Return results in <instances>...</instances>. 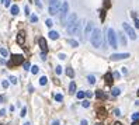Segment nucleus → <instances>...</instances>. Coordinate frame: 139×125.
<instances>
[{
	"label": "nucleus",
	"instance_id": "nucleus-7",
	"mask_svg": "<svg viewBox=\"0 0 139 125\" xmlns=\"http://www.w3.org/2000/svg\"><path fill=\"white\" fill-rule=\"evenodd\" d=\"M76 23H77V14H76V13H70V14L67 15V20H66L67 27H70V25L76 24Z\"/></svg>",
	"mask_w": 139,
	"mask_h": 125
},
{
	"label": "nucleus",
	"instance_id": "nucleus-42",
	"mask_svg": "<svg viewBox=\"0 0 139 125\" xmlns=\"http://www.w3.org/2000/svg\"><path fill=\"white\" fill-rule=\"evenodd\" d=\"M114 115H117V117H119V115H121V111L118 110V108H115V110H114Z\"/></svg>",
	"mask_w": 139,
	"mask_h": 125
},
{
	"label": "nucleus",
	"instance_id": "nucleus-53",
	"mask_svg": "<svg viewBox=\"0 0 139 125\" xmlns=\"http://www.w3.org/2000/svg\"><path fill=\"white\" fill-rule=\"evenodd\" d=\"M51 125H59V121H58V119H56V121H52Z\"/></svg>",
	"mask_w": 139,
	"mask_h": 125
},
{
	"label": "nucleus",
	"instance_id": "nucleus-11",
	"mask_svg": "<svg viewBox=\"0 0 139 125\" xmlns=\"http://www.w3.org/2000/svg\"><path fill=\"white\" fill-rule=\"evenodd\" d=\"M114 77H112V73L111 72H107L106 73V76H104V80H106V84L107 86H112V82H114Z\"/></svg>",
	"mask_w": 139,
	"mask_h": 125
},
{
	"label": "nucleus",
	"instance_id": "nucleus-10",
	"mask_svg": "<svg viewBox=\"0 0 139 125\" xmlns=\"http://www.w3.org/2000/svg\"><path fill=\"white\" fill-rule=\"evenodd\" d=\"M24 42H25V32L24 31H20L17 34V44L18 45H23Z\"/></svg>",
	"mask_w": 139,
	"mask_h": 125
},
{
	"label": "nucleus",
	"instance_id": "nucleus-43",
	"mask_svg": "<svg viewBox=\"0 0 139 125\" xmlns=\"http://www.w3.org/2000/svg\"><path fill=\"white\" fill-rule=\"evenodd\" d=\"M10 2H11V0H3V4L6 7H10Z\"/></svg>",
	"mask_w": 139,
	"mask_h": 125
},
{
	"label": "nucleus",
	"instance_id": "nucleus-46",
	"mask_svg": "<svg viewBox=\"0 0 139 125\" xmlns=\"http://www.w3.org/2000/svg\"><path fill=\"white\" fill-rule=\"evenodd\" d=\"M58 58L63 61V59H66V55H65V53H59V56H58Z\"/></svg>",
	"mask_w": 139,
	"mask_h": 125
},
{
	"label": "nucleus",
	"instance_id": "nucleus-18",
	"mask_svg": "<svg viewBox=\"0 0 139 125\" xmlns=\"http://www.w3.org/2000/svg\"><path fill=\"white\" fill-rule=\"evenodd\" d=\"M49 38H51V40H58V38H59V32H58V31H49Z\"/></svg>",
	"mask_w": 139,
	"mask_h": 125
},
{
	"label": "nucleus",
	"instance_id": "nucleus-61",
	"mask_svg": "<svg viewBox=\"0 0 139 125\" xmlns=\"http://www.w3.org/2000/svg\"><path fill=\"white\" fill-rule=\"evenodd\" d=\"M0 125H3V124H0Z\"/></svg>",
	"mask_w": 139,
	"mask_h": 125
},
{
	"label": "nucleus",
	"instance_id": "nucleus-40",
	"mask_svg": "<svg viewBox=\"0 0 139 125\" xmlns=\"http://www.w3.org/2000/svg\"><path fill=\"white\" fill-rule=\"evenodd\" d=\"M2 86H3L4 88H7L9 87V82H7V80H3V82H2Z\"/></svg>",
	"mask_w": 139,
	"mask_h": 125
},
{
	"label": "nucleus",
	"instance_id": "nucleus-13",
	"mask_svg": "<svg viewBox=\"0 0 139 125\" xmlns=\"http://www.w3.org/2000/svg\"><path fill=\"white\" fill-rule=\"evenodd\" d=\"M118 37H119V42H121L122 46L127 45V37H125L124 32H118Z\"/></svg>",
	"mask_w": 139,
	"mask_h": 125
},
{
	"label": "nucleus",
	"instance_id": "nucleus-36",
	"mask_svg": "<svg viewBox=\"0 0 139 125\" xmlns=\"http://www.w3.org/2000/svg\"><path fill=\"white\" fill-rule=\"evenodd\" d=\"M35 6L38 9H42V3H41V0H35Z\"/></svg>",
	"mask_w": 139,
	"mask_h": 125
},
{
	"label": "nucleus",
	"instance_id": "nucleus-58",
	"mask_svg": "<svg viewBox=\"0 0 139 125\" xmlns=\"http://www.w3.org/2000/svg\"><path fill=\"white\" fill-rule=\"evenodd\" d=\"M96 125H103V124H101V122H97V124Z\"/></svg>",
	"mask_w": 139,
	"mask_h": 125
},
{
	"label": "nucleus",
	"instance_id": "nucleus-20",
	"mask_svg": "<svg viewBox=\"0 0 139 125\" xmlns=\"http://www.w3.org/2000/svg\"><path fill=\"white\" fill-rule=\"evenodd\" d=\"M119 93H121V88H118V87H112V90H111V94L114 96V97L119 96Z\"/></svg>",
	"mask_w": 139,
	"mask_h": 125
},
{
	"label": "nucleus",
	"instance_id": "nucleus-37",
	"mask_svg": "<svg viewBox=\"0 0 139 125\" xmlns=\"http://www.w3.org/2000/svg\"><path fill=\"white\" fill-rule=\"evenodd\" d=\"M55 72H56V75H61L62 73V67L61 66H56V67H55Z\"/></svg>",
	"mask_w": 139,
	"mask_h": 125
},
{
	"label": "nucleus",
	"instance_id": "nucleus-62",
	"mask_svg": "<svg viewBox=\"0 0 139 125\" xmlns=\"http://www.w3.org/2000/svg\"><path fill=\"white\" fill-rule=\"evenodd\" d=\"M30 2H31V0H30Z\"/></svg>",
	"mask_w": 139,
	"mask_h": 125
},
{
	"label": "nucleus",
	"instance_id": "nucleus-1",
	"mask_svg": "<svg viewBox=\"0 0 139 125\" xmlns=\"http://www.w3.org/2000/svg\"><path fill=\"white\" fill-rule=\"evenodd\" d=\"M90 42L94 48H100L103 44V38H101V30L100 28H94L93 32L90 34Z\"/></svg>",
	"mask_w": 139,
	"mask_h": 125
},
{
	"label": "nucleus",
	"instance_id": "nucleus-38",
	"mask_svg": "<svg viewBox=\"0 0 139 125\" xmlns=\"http://www.w3.org/2000/svg\"><path fill=\"white\" fill-rule=\"evenodd\" d=\"M84 96H86V97H87V98H91V97H93L94 94H93V93H91V92H86V93H84Z\"/></svg>",
	"mask_w": 139,
	"mask_h": 125
},
{
	"label": "nucleus",
	"instance_id": "nucleus-52",
	"mask_svg": "<svg viewBox=\"0 0 139 125\" xmlns=\"http://www.w3.org/2000/svg\"><path fill=\"white\" fill-rule=\"evenodd\" d=\"M0 115H6V110H0Z\"/></svg>",
	"mask_w": 139,
	"mask_h": 125
},
{
	"label": "nucleus",
	"instance_id": "nucleus-4",
	"mask_svg": "<svg viewBox=\"0 0 139 125\" xmlns=\"http://www.w3.org/2000/svg\"><path fill=\"white\" fill-rule=\"evenodd\" d=\"M67 11H69V4L67 2H63L59 7V15H61V21L66 23V17H67Z\"/></svg>",
	"mask_w": 139,
	"mask_h": 125
},
{
	"label": "nucleus",
	"instance_id": "nucleus-22",
	"mask_svg": "<svg viewBox=\"0 0 139 125\" xmlns=\"http://www.w3.org/2000/svg\"><path fill=\"white\" fill-rule=\"evenodd\" d=\"M46 83H48V77H46V76H42L41 79H39V84H41V86L46 84Z\"/></svg>",
	"mask_w": 139,
	"mask_h": 125
},
{
	"label": "nucleus",
	"instance_id": "nucleus-56",
	"mask_svg": "<svg viewBox=\"0 0 139 125\" xmlns=\"http://www.w3.org/2000/svg\"><path fill=\"white\" fill-rule=\"evenodd\" d=\"M114 125H122V124H121V122H115Z\"/></svg>",
	"mask_w": 139,
	"mask_h": 125
},
{
	"label": "nucleus",
	"instance_id": "nucleus-3",
	"mask_svg": "<svg viewBox=\"0 0 139 125\" xmlns=\"http://www.w3.org/2000/svg\"><path fill=\"white\" fill-rule=\"evenodd\" d=\"M24 63V56L17 53V55H11V59L9 61V67H14V66H20Z\"/></svg>",
	"mask_w": 139,
	"mask_h": 125
},
{
	"label": "nucleus",
	"instance_id": "nucleus-30",
	"mask_svg": "<svg viewBox=\"0 0 139 125\" xmlns=\"http://www.w3.org/2000/svg\"><path fill=\"white\" fill-rule=\"evenodd\" d=\"M76 97H77L79 100H82V98H84V92H79L77 94H76Z\"/></svg>",
	"mask_w": 139,
	"mask_h": 125
},
{
	"label": "nucleus",
	"instance_id": "nucleus-8",
	"mask_svg": "<svg viewBox=\"0 0 139 125\" xmlns=\"http://www.w3.org/2000/svg\"><path fill=\"white\" fill-rule=\"evenodd\" d=\"M127 58H129V53H112L110 56L111 61H122V59H127Z\"/></svg>",
	"mask_w": 139,
	"mask_h": 125
},
{
	"label": "nucleus",
	"instance_id": "nucleus-32",
	"mask_svg": "<svg viewBox=\"0 0 139 125\" xmlns=\"http://www.w3.org/2000/svg\"><path fill=\"white\" fill-rule=\"evenodd\" d=\"M55 100H56V101H62V100H63V96H62V94H55Z\"/></svg>",
	"mask_w": 139,
	"mask_h": 125
},
{
	"label": "nucleus",
	"instance_id": "nucleus-9",
	"mask_svg": "<svg viewBox=\"0 0 139 125\" xmlns=\"http://www.w3.org/2000/svg\"><path fill=\"white\" fill-rule=\"evenodd\" d=\"M38 45H39V48L42 49V52H48V44H46L45 38H39V40H38Z\"/></svg>",
	"mask_w": 139,
	"mask_h": 125
},
{
	"label": "nucleus",
	"instance_id": "nucleus-57",
	"mask_svg": "<svg viewBox=\"0 0 139 125\" xmlns=\"http://www.w3.org/2000/svg\"><path fill=\"white\" fill-rule=\"evenodd\" d=\"M135 104H136V105H139V100H136V101H135Z\"/></svg>",
	"mask_w": 139,
	"mask_h": 125
},
{
	"label": "nucleus",
	"instance_id": "nucleus-34",
	"mask_svg": "<svg viewBox=\"0 0 139 125\" xmlns=\"http://www.w3.org/2000/svg\"><path fill=\"white\" fill-rule=\"evenodd\" d=\"M106 115V110H104V108H100V110H98V117H104Z\"/></svg>",
	"mask_w": 139,
	"mask_h": 125
},
{
	"label": "nucleus",
	"instance_id": "nucleus-19",
	"mask_svg": "<svg viewBox=\"0 0 139 125\" xmlns=\"http://www.w3.org/2000/svg\"><path fill=\"white\" fill-rule=\"evenodd\" d=\"M75 92H76V83L75 82H70V84H69V93H70V94H75Z\"/></svg>",
	"mask_w": 139,
	"mask_h": 125
},
{
	"label": "nucleus",
	"instance_id": "nucleus-45",
	"mask_svg": "<svg viewBox=\"0 0 139 125\" xmlns=\"http://www.w3.org/2000/svg\"><path fill=\"white\" fill-rule=\"evenodd\" d=\"M23 65H24V69H25V70H28V69H30V63H28V62H24Z\"/></svg>",
	"mask_w": 139,
	"mask_h": 125
},
{
	"label": "nucleus",
	"instance_id": "nucleus-51",
	"mask_svg": "<svg viewBox=\"0 0 139 125\" xmlns=\"http://www.w3.org/2000/svg\"><path fill=\"white\" fill-rule=\"evenodd\" d=\"M122 73H124V75L128 73V69H127V67H122Z\"/></svg>",
	"mask_w": 139,
	"mask_h": 125
},
{
	"label": "nucleus",
	"instance_id": "nucleus-31",
	"mask_svg": "<svg viewBox=\"0 0 139 125\" xmlns=\"http://www.w3.org/2000/svg\"><path fill=\"white\" fill-rule=\"evenodd\" d=\"M45 24H46V27H48V28H51L52 25H54V23H52V20H51V19H48V20L45 21Z\"/></svg>",
	"mask_w": 139,
	"mask_h": 125
},
{
	"label": "nucleus",
	"instance_id": "nucleus-24",
	"mask_svg": "<svg viewBox=\"0 0 139 125\" xmlns=\"http://www.w3.org/2000/svg\"><path fill=\"white\" fill-rule=\"evenodd\" d=\"M30 21L31 23H38V17L35 14H30Z\"/></svg>",
	"mask_w": 139,
	"mask_h": 125
},
{
	"label": "nucleus",
	"instance_id": "nucleus-2",
	"mask_svg": "<svg viewBox=\"0 0 139 125\" xmlns=\"http://www.w3.org/2000/svg\"><path fill=\"white\" fill-rule=\"evenodd\" d=\"M107 41H108L110 46L112 49H117L118 48V42H117V34L112 28H108L107 30Z\"/></svg>",
	"mask_w": 139,
	"mask_h": 125
},
{
	"label": "nucleus",
	"instance_id": "nucleus-47",
	"mask_svg": "<svg viewBox=\"0 0 139 125\" xmlns=\"http://www.w3.org/2000/svg\"><path fill=\"white\" fill-rule=\"evenodd\" d=\"M41 59H42V61L46 59V52H42V53H41Z\"/></svg>",
	"mask_w": 139,
	"mask_h": 125
},
{
	"label": "nucleus",
	"instance_id": "nucleus-28",
	"mask_svg": "<svg viewBox=\"0 0 139 125\" xmlns=\"http://www.w3.org/2000/svg\"><path fill=\"white\" fill-rule=\"evenodd\" d=\"M100 20H101V21H104V20H106V10H101V11H100Z\"/></svg>",
	"mask_w": 139,
	"mask_h": 125
},
{
	"label": "nucleus",
	"instance_id": "nucleus-59",
	"mask_svg": "<svg viewBox=\"0 0 139 125\" xmlns=\"http://www.w3.org/2000/svg\"><path fill=\"white\" fill-rule=\"evenodd\" d=\"M24 125H31V124H30V122H25V124H24Z\"/></svg>",
	"mask_w": 139,
	"mask_h": 125
},
{
	"label": "nucleus",
	"instance_id": "nucleus-23",
	"mask_svg": "<svg viewBox=\"0 0 139 125\" xmlns=\"http://www.w3.org/2000/svg\"><path fill=\"white\" fill-rule=\"evenodd\" d=\"M38 72H39V67L37 66V65H34V66L31 67V73H32V75H37Z\"/></svg>",
	"mask_w": 139,
	"mask_h": 125
},
{
	"label": "nucleus",
	"instance_id": "nucleus-12",
	"mask_svg": "<svg viewBox=\"0 0 139 125\" xmlns=\"http://www.w3.org/2000/svg\"><path fill=\"white\" fill-rule=\"evenodd\" d=\"M93 30H94V25H93V23H87V25H86V30H84V37H89L91 32H93Z\"/></svg>",
	"mask_w": 139,
	"mask_h": 125
},
{
	"label": "nucleus",
	"instance_id": "nucleus-29",
	"mask_svg": "<svg viewBox=\"0 0 139 125\" xmlns=\"http://www.w3.org/2000/svg\"><path fill=\"white\" fill-rule=\"evenodd\" d=\"M82 105L84 107V108H89V107H90V101H89V100H84V101H82Z\"/></svg>",
	"mask_w": 139,
	"mask_h": 125
},
{
	"label": "nucleus",
	"instance_id": "nucleus-26",
	"mask_svg": "<svg viewBox=\"0 0 139 125\" xmlns=\"http://www.w3.org/2000/svg\"><path fill=\"white\" fill-rule=\"evenodd\" d=\"M87 80H89V83H90V84H94V83H96V77H94L93 75H90V76L87 77Z\"/></svg>",
	"mask_w": 139,
	"mask_h": 125
},
{
	"label": "nucleus",
	"instance_id": "nucleus-41",
	"mask_svg": "<svg viewBox=\"0 0 139 125\" xmlns=\"http://www.w3.org/2000/svg\"><path fill=\"white\" fill-rule=\"evenodd\" d=\"M119 76H121V75L118 73V72H114V73H112V77H114V79H119Z\"/></svg>",
	"mask_w": 139,
	"mask_h": 125
},
{
	"label": "nucleus",
	"instance_id": "nucleus-48",
	"mask_svg": "<svg viewBox=\"0 0 139 125\" xmlns=\"http://www.w3.org/2000/svg\"><path fill=\"white\" fill-rule=\"evenodd\" d=\"M133 21H135V27L139 28V20L138 19H133Z\"/></svg>",
	"mask_w": 139,
	"mask_h": 125
},
{
	"label": "nucleus",
	"instance_id": "nucleus-44",
	"mask_svg": "<svg viewBox=\"0 0 139 125\" xmlns=\"http://www.w3.org/2000/svg\"><path fill=\"white\" fill-rule=\"evenodd\" d=\"M24 11H25V15H30V9H28V6L24 7Z\"/></svg>",
	"mask_w": 139,
	"mask_h": 125
},
{
	"label": "nucleus",
	"instance_id": "nucleus-49",
	"mask_svg": "<svg viewBox=\"0 0 139 125\" xmlns=\"http://www.w3.org/2000/svg\"><path fill=\"white\" fill-rule=\"evenodd\" d=\"M28 92H30V93H32V92H34V87H32V84H30V86H28Z\"/></svg>",
	"mask_w": 139,
	"mask_h": 125
},
{
	"label": "nucleus",
	"instance_id": "nucleus-15",
	"mask_svg": "<svg viewBox=\"0 0 139 125\" xmlns=\"http://www.w3.org/2000/svg\"><path fill=\"white\" fill-rule=\"evenodd\" d=\"M66 42H67V45L73 46V48H77V46H79V42H77L76 40H72V38H67Z\"/></svg>",
	"mask_w": 139,
	"mask_h": 125
},
{
	"label": "nucleus",
	"instance_id": "nucleus-50",
	"mask_svg": "<svg viewBox=\"0 0 139 125\" xmlns=\"http://www.w3.org/2000/svg\"><path fill=\"white\" fill-rule=\"evenodd\" d=\"M80 125H89V124H87V121H86V119H82V122H80Z\"/></svg>",
	"mask_w": 139,
	"mask_h": 125
},
{
	"label": "nucleus",
	"instance_id": "nucleus-35",
	"mask_svg": "<svg viewBox=\"0 0 139 125\" xmlns=\"http://www.w3.org/2000/svg\"><path fill=\"white\" fill-rule=\"evenodd\" d=\"M132 119H133V121H138V119H139V113H133L132 114Z\"/></svg>",
	"mask_w": 139,
	"mask_h": 125
},
{
	"label": "nucleus",
	"instance_id": "nucleus-33",
	"mask_svg": "<svg viewBox=\"0 0 139 125\" xmlns=\"http://www.w3.org/2000/svg\"><path fill=\"white\" fill-rule=\"evenodd\" d=\"M20 115H21V117H25V115H27V108H25V107H23V108H21V113H20Z\"/></svg>",
	"mask_w": 139,
	"mask_h": 125
},
{
	"label": "nucleus",
	"instance_id": "nucleus-17",
	"mask_svg": "<svg viewBox=\"0 0 139 125\" xmlns=\"http://www.w3.org/2000/svg\"><path fill=\"white\" fill-rule=\"evenodd\" d=\"M18 11H20V9H18L17 4H13V6L10 7V13H11V15H17Z\"/></svg>",
	"mask_w": 139,
	"mask_h": 125
},
{
	"label": "nucleus",
	"instance_id": "nucleus-27",
	"mask_svg": "<svg viewBox=\"0 0 139 125\" xmlns=\"http://www.w3.org/2000/svg\"><path fill=\"white\" fill-rule=\"evenodd\" d=\"M0 53H2V56H4V58H6L7 55H9V52H7V49H6V48H0Z\"/></svg>",
	"mask_w": 139,
	"mask_h": 125
},
{
	"label": "nucleus",
	"instance_id": "nucleus-60",
	"mask_svg": "<svg viewBox=\"0 0 139 125\" xmlns=\"http://www.w3.org/2000/svg\"><path fill=\"white\" fill-rule=\"evenodd\" d=\"M136 94H138V97H139V90H138V93H136Z\"/></svg>",
	"mask_w": 139,
	"mask_h": 125
},
{
	"label": "nucleus",
	"instance_id": "nucleus-21",
	"mask_svg": "<svg viewBox=\"0 0 139 125\" xmlns=\"http://www.w3.org/2000/svg\"><path fill=\"white\" fill-rule=\"evenodd\" d=\"M66 75L70 77V79H73V77H75V72H73L72 67H67V69H66Z\"/></svg>",
	"mask_w": 139,
	"mask_h": 125
},
{
	"label": "nucleus",
	"instance_id": "nucleus-39",
	"mask_svg": "<svg viewBox=\"0 0 139 125\" xmlns=\"http://www.w3.org/2000/svg\"><path fill=\"white\" fill-rule=\"evenodd\" d=\"M10 82H11L13 83V84H15V83H17V77H14V76H11V77H10Z\"/></svg>",
	"mask_w": 139,
	"mask_h": 125
},
{
	"label": "nucleus",
	"instance_id": "nucleus-6",
	"mask_svg": "<svg viewBox=\"0 0 139 125\" xmlns=\"http://www.w3.org/2000/svg\"><path fill=\"white\" fill-rule=\"evenodd\" d=\"M80 28H82V24H80V21H77L76 24L70 25V27H67V34H70V35H76V34L80 32Z\"/></svg>",
	"mask_w": 139,
	"mask_h": 125
},
{
	"label": "nucleus",
	"instance_id": "nucleus-16",
	"mask_svg": "<svg viewBox=\"0 0 139 125\" xmlns=\"http://www.w3.org/2000/svg\"><path fill=\"white\" fill-rule=\"evenodd\" d=\"M49 14L51 15H56L58 13H59V7H55V6H49Z\"/></svg>",
	"mask_w": 139,
	"mask_h": 125
},
{
	"label": "nucleus",
	"instance_id": "nucleus-25",
	"mask_svg": "<svg viewBox=\"0 0 139 125\" xmlns=\"http://www.w3.org/2000/svg\"><path fill=\"white\" fill-rule=\"evenodd\" d=\"M111 7V0H104V10Z\"/></svg>",
	"mask_w": 139,
	"mask_h": 125
},
{
	"label": "nucleus",
	"instance_id": "nucleus-14",
	"mask_svg": "<svg viewBox=\"0 0 139 125\" xmlns=\"http://www.w3.org/2000/svg\"><path fill=\"white\" fill-rule=\"evenodd\" d=\"M96 97L98 98V100H106L107 96H106V93H104V92H101V90H97V92H96Z\"/></svg>",
	"mask_w": 139,
	"mask_h": 125
},
{
	"label": "nucleus",
	"instance_id": "nucleus-55",
	"mask_svg": "<svg viewBox=\"0 0 139 125\" xmlns=\"http://www.w3.org/2000/svg\"><path fill=\"white\" fill-rule=\"evenodd\" d=\"M132 125H139V122H138V121H133V122H132Z\"/></svg>",
	"mask_w": 139,
	"mask_h": 125
},
{
	"label": "nucleus",
	"instance_id": "nucleus-5",
	"mask_svg": "<svg viewBox=\"0 0 139 125\" xmlns=\"http://www.w3.org/2000/svg\"><path fill=\"white\" fill-rule=\"evenodd\" d=\"M122 28H124V31L127 32V35L131 38V40H133V41L136 40V37H138V35H136L135 30H133V28L131 27V25L128 24V23H122Z\"/></svg>",
	"mask_w": 139,
	"mask_h": 125
},
{
	"label": "nucleus",
	"instance_id": "nucleus-54",
	"mask_svg": "<svg viewBox=\"0 0 139 125\" xmlns=\"http://www.w3.org/2000/svg\"><path fill=\"white\" fill-rule=\"evenodd\" d=\"M3 101H4V97H3V96H0V104L3 103Z\"/></svg>",
	"mask_w": 139,
	"mask_h": 125
}]
</instances>
